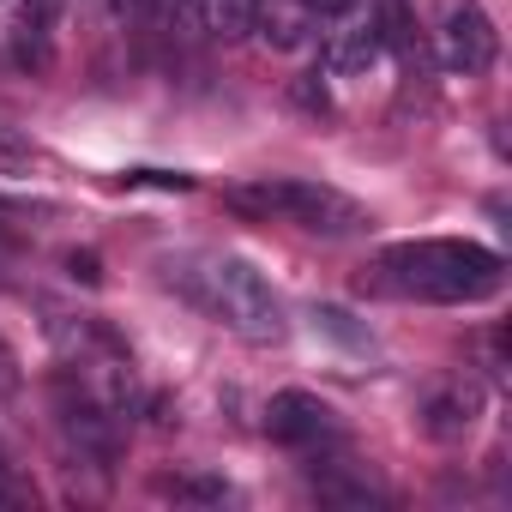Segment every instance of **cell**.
Wrapping results in <instances>:
<instances>
[{
	"label": "cell",
	"instance_id": "cell-1",
	"mask_svg": "<svg viewBox=\"0 0 512 512\" xmlns=\"http://www.w3.org/2000/svg\"><path fill=\"white\" fill-rule=\"evenodd\" d=\"M500 284L506 260L476 241H398L374 266V290L416 302H488Z\"/></svg>",
	"mask_w": 512,
	"mask_h": 512
},
{
	"label": "cell",
	"instance_id": "cell-2",
	"mask_svg": "<svg viewBox=\"0 0 512 512\" xmlns=\"http://www.w3.org/2000/svg\"><path fill=\"white\" fill-rule=\"evenodd\" d=\"M169 284H181L187 302H199L211 320H223L247 344H284V332H290L278 290L247 260H199V272H175L169 266Z\"/></svg>",
	"mask_w": 512,
	"mask_h": 512
},
{
	"label": "cell",
	"instance_id": "cell-3",
	"mask_svg": "<svg viewBox=\"0 0 512 512\" xmlns=\"http://www.w3.org/2000/svg\"><path fill=\"white\" fill-rule=\"evenodd\" d=\"M223 205L229 211H241V217H278V223H296V229H308V235H356V229H368V211L350 199V193H338V187H320V181H290V175H266V181H247V187H229L223 193Z\"/></svg>",
	"mask_w": 512,
	"mask_h": 512
},
{
	"label": "cell",
	"instance_id": "cell-4",
	"mask_svg": "<svg viewBox=\"0 0 512 512\" xmlns=\"http://www.w3.org/2000/svg\"><path fill=\"white\" fill-rule=\"evenodd\" d=\"M494 25H488V13L476 7V0H452L446 7V19H440V61L452 67V73H488L494 67Z\"/></svg>",
	"mask_w": 512,
	"mask_h": 512
},
{
	"label": "cell",
	"instance_id": "cell-5",
	"mask_svg": "<svg viewBox=\"0 0 512 512\" xmlns=\"http://www.w3.org/2000/svg\"><path fill=\"white\" fill-rule=\"evenodd\" d=\"M416 416H422V434H428V440H464V434L476 428V416H482V386H476L470 374H440V380L422 392Z\"/></svg>",
	"mask_w": 512,
	"mask_h": 512
},
{
	"label": "cell",
	"instance_id": "cell-6",
	"mask_svg": "<svg viewBox=\"0 0 512 512\" xmlns=\"http://www.w3.org/2000/svg\"><path fill=\"white\" fill-rule=\"evenodd\" d=\"M266 434L308 452V446L338 440V422H332V410H326L314 392H278V398L266 404Z\"/></svg>",
	"mask_w": 512,
	"mask_h": 512
},
{
	"label": "cell",
	"instance_id": "cell-7",
	"mask_svg": "<svg viewBox=\"0 0 512 512\" xmlns=\"http://www.w3.org/2000/svg\"><path fill=\"white\" fill-rule=\"evenodd\" d=\"M380 61V25L374 19H350L338 37H332V49H326V67L338 73V79H356V73H368Z\"/></svg>",
	"mask_w": 512,
	"mask_h": 512
},
{
	"label": "cell",
	"instance_id": "cell-8",
	"mask_svg": "<svg viewBox=\"0 0 512 512\" xmlns=\"http://www.w3.org/2000/svg\"><path fill=\"white\" fill-rule=\"evenodd\" d=\"M151 488L163 500H187V506H223L229 500V482L223 476H157Z\"/></svg>",
	"mask_w": 512,
	"mask_h": 512
},
{
	"label": "cell",
	"instance_id": "cell-9",
	"mask_svg": "<svg viewBox=\"0 0 512 512\" xmlns=\"http://www.w3.org/2000/svg\"><path fill=\"white\" fill-rule=\"evenodd\" d=\"M205 25L217 37H247L260 25V0H205Z\"/></svg>",
	"mask_w": 512,
	"mask_h": 512
},
{
	"label": "cell",
	"instance_id": "cell-10",
	"mask_svg": "<svg viewBox=\"0 0 512 512\" xmlns=\"http://www.w3.org/2000/svg\"><path fill=\"white\" fill-rule=\"evenodd\" d=\"M308 320H314V332H326L332 344H344V350H356V356H374V338H368V326H356L344 308H314Z\"/></svg>",
	"mask_w": 512,
	"mask_h": 512
},
{
	"label": "cell",
	"instance_id": "cell-11",
	"mask_svg": "<svg viewBox=\"0 0 512 512\" xmlns=\"http://www.w3.org/2000/svg\"><path fill=\"white\" fill-rule=\"evenodd\" d=\"M380 49H398V55H416V25H410V13H404V0H386L380 7Z\"/></svg>",
	"mask_w": 512,
	"mask_h": 512
},
{
	"label": "cell",
	"instance_id": "cell-12",
	"mask_svg": "<svg viewBox=\"0 0 512 512\" xmlns=\"http://www.w3.org/2000/svg\"><path fill=\"white\" fill-rule=\"evenodd\" d=\"M266 37L278 49H302L308 43V7L296 0V13H266Z\"/></svg>",
	"mask_w": 512,
	"mask_h": 512
},
{
	"label": "cell",
	"instance_id": "cell-13",
	"mask_svg": "<svg viewBox=\"0 0 512 512\" xmlns=\"http://www.w3.org/2000/svg\"><path fill=\"white\" fill-rule=\"evenodd\" d=\"M13 61L19 67H49V37H43V19H25L13 31Z\"/></svg>",
	"mask_w": 512,
	"mask_h": 512
},
{
	"label": "cell",
	"instance_id": "cell-14",
	"mask_svg": "<svg viewBox=\"0 0 512 512\" xmlns=\"http://www.w3.org/2000/svg\"><path fill=\"white\" fill-rule=\"evenodd\" d=\"M31 169H37V151L0 121V175H31Z\"/></svg>",
	"mask_w": 512,
	"mask_h": 512
},
{
	"label": "cell",
	"instance_id": "cell-15",
	"mask_svg": "<svg viewBox=\"0 0 512 512\" xmlns=\"http://www.w3.org/2000/svg\"><path fill=\"white\" fill-rule=\"evenodd\" d=\"M314 488H320V500H344V506H380V488H368V482H338V476H320Z\"/></svg>",
	"mask_w": 512,
	"mask_h": 512
},
{
	"label": "cell",
	"instance_id": "cell-16",
	"mask_svg": "<svg viewBox=\"0 0 512 512\" xmlns=\"http://www.w3.org/2000/svg\"><path fill=\"white\" fill-rule=\"evenodd\" d=\"M296 103H302V109H314V115H326V109H332L326 85H314V79H302V85H296Z\"/></svg>",
	"mask_w": 512,
	"mask_h": 512
},
{
	"label": "cell",
	"instance_id": "cell-17",
	"mask_svg": "<svg viewBox=\"0 0 512 512\" xmlns=\"http://www.w3.org/2000/svg\"><path fill=\"white\" fill-rule=\"evenodd\" d=\"M13 386H19V356L0 344V392H13Z\"/></svg>",
	"mask_w": 512,
	"mask_h": 512
},
{
	"label": "cell",
	"instance_id": "cell-18",
	"mask_svg": "<svg viewBox=\"0 0 512 512\" xmlns=\"http://www.w3.org/2000/svg\"><path fill=\"white\" fill-rule=\"evenodd\" d=\"M67 266H73V272H79L85 284H97V260H91V253H73V260H67Z\"/></svg>",
	"mask_w": 512,
	"mask_h": 512
},
{
	"label": "cell",
	"instance_id": "cell-19",
	"mask_svg": "<svg viewBox=\"0 0 512 512\" xmlns=\"http://www.w3.org/2000/svg\"><path fill=\"white\" fill-rule=\"evenodd\" d=\"M302 7H308V13H350L356 0H302Z\"/></svg>",
	"mask_w": 512,
	"mask_h": 512
},
{
	"label": "cell",
	"instance_id": "cell-20",
	"mask_svg": "<svg viewBox=\"0 0 512 512\" xmlns=\"http://www.w3.org/2000/svg\"><path fill=\"white\" fill-rule=\"evenodd\" d=\"M19 500V488H13V476H7V464H0V506H13Z\"/></svg>",
	"mask_w": 512,
	"mask_h": 512
},
{
	"label": "cell",
	"instance_id": "cell-21",
	"mask_svg": "<svg viewBox=\"0 0 512 512\" xmlns=\"http://www.w3.org/2000/svg\"><path fill=\"white\" fill-rule=\"evenodd\" d=\"M7 253H13V241H7V235H0V260H7Z\"/></svg>",
	"mask_w": 512,
	"mask_h": 512
},
{
	"label": "cell",
	"instance_id": "cell-22",
	"mask_svg": "<svg viewBox=\"0 0 512 512\" xmlns=\"http://www.w3.org/2000/svg\"><path fill=\"white\" fill-rule=\"evenodd\" d=\"M121 7H151V0H121Z\"/></svg>",
	"mask_w": 512,
	"mask_h": 512
}]
</instances>
